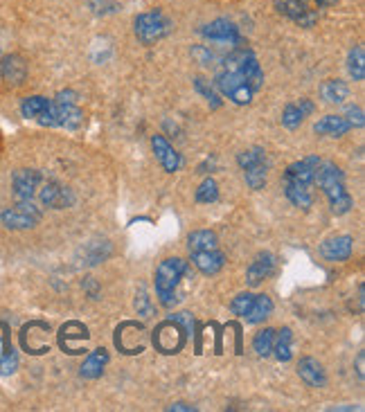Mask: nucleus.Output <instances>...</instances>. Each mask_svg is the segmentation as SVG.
<instances>
[{"label":"nucleus","instance_id":"nucleus-18","mask_svg":"<svg viewBox=\"0 0 365 412\" xmlns=\"http://www.w3.org/2000/svg\"><path fill=\"white\" fill-rule=\"evenodd\" d=\"M298 374H300V378L307 383V386H312V388H325V383H327L325 369H322V365L312 356L300 359Z\"/></svg>","mask_w":365,"mask_h":412},{"label":"nucleus","instance_id":"nucleus-41","mask_svg":"<svg viewBox=\"0 0 365 412\" xmlns=\"http://www.w3.org/2000/svg\"><path fill=\"white\" fill-rule=\"evenodd\" d=\"M170 320H174L182 331H185V336H190L192 334V329H194V318H192V314H187V311H182V314H176V316H172Z\"/></svg>","mask_w":365,"mask_h":412},{"label":"nucleus","instance_id":"nucleus-22","mask_svg":"<svg viewBox=\"0 0 365 412\" xmlns=\"http://www.w3.org/2000/svg\"><path fill=\"white\" fill-rule=\"evenodd\" d=\"M106 363H108V351L106 349H95V351L88 354V359L83 361V365L79 367V374L83 378H100Z\"/></svg>","mask_w":365,"mask_h":412},{"label":"nucleus","instance_id":"nucleus-12","mask_svg":"<svg viewBox=\"0 0 365 412\" xmlns=\"http://www.w3.org/2000/svg\"><path fill=\"white\" fill-rule=\"evenodd\" d=\"M38 198L46 207H52V210H63V207H70L75 203L73 192H70L68 187H61V185L54 182V180L46 182L43 187H41Z\"/></svg>","mask_w":365,"mask_h":412},{"label":"nucleus","instance_id":"nucleus-7","mask_svg":"<svg viewBox=\"0 0 365 412\" xmlns=\"http://www.w3.org/2000/svg\"><path fill=\"white\" fill-rule=\"evenodd\" d=\"M38 124L43 126H63V129H79L83 124V113L77 108V104H61V102H50L48 110L43 115L36 118Z\"/></svg>","mask_w":365,"mask_h":412},{"label":"nucleus","instance_id":"nucleus-1","mask_svg":"<svg viewBox=\"0 0 365 412\" xmlns=\"http://www.w3.org/2000/svg\"><path fill=\"white\" fill-rule=\"evenodd\" d=\"M314 182H318V187L322 190V194L327 196L329 207L336 217H343L352 210L354 201L352 196L345 190V174L341 172V167H336L334 163H322L316 167V176Z\"/></svg>","mask_w":365,"mask_h":412},{"label":"nucleus","instance_id":"nucleus-11","mask_svg":"<svg viewBox=\"0 0 365 412\" xmlns=\"http://www.w3.org/2000/svg\"><path fill=\"white\" fill-rule=\"evenodd\" d=\"M201 34L210 41H221V43H235L240 46L242 43V34H240V27L235 23L226 21V19H217L210 25H205Z\"/></svg>","mask_w":365,"mask_h":412},{"label":"nucleus","instance_id":"nucleus-9","mask_svg":"<svg viewBox=\"0 0 365 412\" xmlns=\"http://www.w3.org/2000/svg\"><path fill=\"white\" fill-rule=\"evenodd\" d=\"M318 165H320L318 155H307V158L287 167L282 182H296V185H307V187H312Z\"/></svg>","mask_w":365,"mask_h":412},{"label":"nucleus","instance_id":"nucleus-2","mask_svg":"<svg viewBox=\"0 0 365 412\" xmlns=\"http://www.w3.org/2000/svg\"><path fill=\"white\" fill-rule=\"evenodd\" d=\"M187 275V262H182L178 257H170V259H163L156 268V295L163 307L172 309L180 302V297L176 293L180 279Z\"/></svg>","mask_w":365,"mask_h":412},{"label":"nucleus","instance_id":"nucleus-26","mask_svg":"<svg viewBox=\"0 0 365 412\" xmlns=\"http://www.w3.org/2000/svg\"><path fill=\"white\" fill-rule=\"evenodd\" d=\"M217 248V235L212 230H194L187 237V250L190 252H203Z\"/></svg>","mask_w":365,"mask_h":412},{"label":"nucleus","instance_id":"nucleus-20","mask_svg":"<svg viewBox=\"0 0 365 412\" xmlns=\"http://www.w3.org/2000/svg\"><path fill=\"white\" fill-rule=\"evenodd\" d=\"M0 223H3L5 228H9V230H25V228H32V225H36L38 219L14 205V207H7V210L0 212Z\"/></svg>","mask_w":365,"mask_h":412},{"label":"nucleus","instance_id":"nucleus-19","mask_svg":"<svg viewBox=\"0 0 365 412\" xmlns=\"http://www.w3.org/2000/svg\"><path fill=\"white\" fill-rule=\"evenodd\" d=\"M192 262H194V266L199 268L203 275H217L223 268V264H226V257H223V252H219L215 248V250L192 252Z\"/></svg>","mask_w":365,"mask_h":412},{"label":"nucleus","instance_id":"nucleus-45","mask_svg":"<svg viewBox=\"0 0 365 412\" xmlns=\"http://www.w3.org/2000/svg\"><path fill=\"white\" fill-rule=\"evenodd\" d=\"M167 410H182V412H192V410H196L194 406H190V403H174V406H170Z\"/></svg>","mask_w":365,"mask_h":412},{"label":"nucleus","instance_id":"nucleus-17","mask_svg":"<svg viewBox=\"0 0 365 412\" xmlns=\"http://www.w3.org/2000/svg\"><path fill=\"white\" fill-rule=\"evenodd\" d=\"M19 367V354L9 343V334H7V324L0 322V374H14Z\"/></svg>","mask_w":365,"mask_h":412},{"label":"nucleus","instance_id":"nucleus-25","mask_svg":"<svg viewBox=\"0 0 365 412\" xmlns=\"http://www.w3.org/2000/svg\"><path fill=\"white\" fill-rule=\"evenodd\" d=\"M271 311H273L271 297L269 295H255V297H252V304L248 309V314L244 318L250 324H259V322H264L266 318L271 316Z\"/></svg>","mask_w":365,"mask_h":412},{"label":"nucleus","instance_id":"nucleus-39","mask_svg":"<svg viewBox=\"0 0 365 412\" xmlns=\"http://www.w3.org/2000/svg\"><path fill=\"white\" fill-rule=\"evenodd\" d=\"M135 311H138V316H143V318H151L153 316V304L149 300V295L145 289H140L138 295H135Z\"/></svg>","mask_w":365,"mask_h":412},{"label":"nucleus","instance_id":"nucleus-32","mask_svg":"<svg viewBox=\"0 0 365 412\" xmlns=\"http://www.w3.org/2000/svg\"><path fill=\"white\" fill-rule=\"evenodd\" d=\"M273 343H275V329H262L252 338V349H255L259 356H271Z\"/></svg>","mask_w":365,"mask_h":412},{"label":"nucleus","instance_id":"nucleus-37","mask_svg":"<svg viewBox=\"0 0 365 412\" xmlns=\"http://www.w3.org/2000/svg\"><path fill=\"white\" fill-rule=\"evenodd\" d=\"M302 122H304V115L300 113L298 104H296V102L287 104V106H284V113H282V124L287 126V129H298Z\"/></svg>","mask_w":365,"mask_h":412},{"label":"nucleus","instance_id":"nucleus-3","mask_svg":"<svg viewBox=\"0 0 365 412\" xmlns=\"http://www.w3.org/2000/svg\"><path fill=\"white\" fill-rule=\"evenodd\" d=\"M339 0H275V9L300 27H314L322 9L334 7Z\"/></svg>","mask_w":365,"mask_h":412},{"label":"nucleus","instance_id":"nucleus-15","mask_svg":"<svg viewBox=\"0 0 365 412\" xmlns=\"http://www.w3.org/2000/svg\"><path fill=\"white\" fill-rule=\"evenodd\" d=\"M275 271V257L271 252H262L257 254V259L252 262L248 266V271H246V282H248V287H259V284L266 279V277H271Z\"/></svg>","mask_w":365,"mask_h":412},{"label":"nucleus","instance_id":"nucleus-10","mask_svg":"<svg viewBox=\"0 0 365 412\" xmlns=\"http://www.w3.org/2000/svg\"><path fill=\"white\" fill-rule=\"evenodd\" d=\"M43 182V174L36 172V169H19L11 178L14 185V196L16 201H25V198H32L38 190V185Z\"/></svg>","mask_w":365,"mask_h":412},{"label":"nucleus","instance_id":"nucleus-46","mask_svg":"<svg viewBox=\"0 0 365 412\" xmlns=\"http://www.w3.org/2000/svg\"><path fill=\"white\" fill-rule=\"evenodd\" d=\"M363 361H365V354L361 351V354H359V359H356V367H359L356 372H359V376H361V378H363Z\"/></svg>","mask_w":365,"mask_h":412},{"label":"nucleus","instance_id":"nucleus-8","mask_svg":"<svg viewBox=\"0 0 365 412\" xmlns=\"http://www.w3.org/2000/svg\"><path fill=\"white\" fill-rule=\"evenodd\" d=\"M182 343H185V331L174 320L163 322L156 334H153V345H156L163 354H176Z\"/></svg>","mask_w":365,"mask_h":412},{"label":"nucleus","instance_id":"nucleus-21","mask_svg":"<svg viewBox=\"0 0 365 412\" xmlns=\"http://www.w3.org/2000/svg\"><path fill=\"white\" fill-rule=\"evenodd\" d=\"M349 129H352V126H349V122L341 115H325L314 124V131L318 135H329V138H341Z\"/></svg>","mask_w":365,"mask_h":412},{"label":"nucleus","instance_id":"nucleus-6","mask_svg":"<svg viewBox=\"0 0 365 412\" xmlns=\"http://www.w3.org/2000/svg\"><path fill=\"white\" fill-rule=\"evenodd\" d=\"M217 88L221 95H226L228 99H232L235 104H250L252 102V97H255V91H252L246 79L240 75V73H235V70H228V68H219V73H217Z\"/></svg>","mask_w":365,"mask_h":412},{"label":"nucleus","instance_id":"nucleus-35","mask_svg":"<svg viewBox=\"0 0 365 412\" xmlns=\"http://www.w3.org/2000/svg\"><path fill=\"white\" fill-rule=\"evenodd\" d=\"M259 163H266V153L259 147H252V149L242 151L240 155H237V165H240L242 169H248V167L259 165Z\"/></svg>","mask_w":365,"mask_h":412},{"label":"nucleus","instance_id":"nucleus-36","mask_svg":"<svg viewBox=\"0 0 365 412\" xmlns=\"http://www.w3.org/2000/svg\"><path fill=\"white\" fill-rule=\"evenodd\" d=\"M219 198V187H217V182L212 178H205L201 182V187L196 190V201L199 203H215Z\"/></svg>","mask_w":365,"mask_h":412},{"label":"nucleus","instance_id":"nucleus-4","mask_svg":"<svg viewBox=\"0 0 365 412\" xmlns=\"http://www.w3.org/2000/svg\"><path fill=\"white\" fill-rule=\"evenodd\" d=\"M133 30L135 36L143 46H153L156 41L165 38L172 32V21L165 16L160 9H151V11H143L138 14L133 21Z\"/></svg>","mask_w":365,"mask_h":412},{"label":"nucleus","instance_id":"nucleus-43","mask_svg":"<svg viewBox=\"0 0 365 412\" xmlns=\"http://www.w3.org/2000/svg\"><path fill=\"white\" fill-rule=\"evenodd\" d=\"M54 102H61V104H77V93H73V91L59 93L57 97H54Z\"/></svg>","mask_w":365,"mask_h":412},{"label":"nucleus","instance_id":"nucleus-5","mask_svg":"<svg viewBox=\"0 0 365 412\" xmlns=\"http://www.w3.org/2000/svg\"><path fill=\"white\" fill-rule=\"evenodd\" d=\"M221 68H228V70H235V73H240L246 83L252 88V91H259L264 86V73H262V66L257 61V56L252 54L250 50H244V48H237L232 50L226 59H223Z\"/></svg>","mask_w":365,"mask_h":412},{"label":"nucleus","instance_id":"nucleus-16","mask_svg":"<svg viewBox=\"0 0 365 412\" xmlns=\"http://www.w3.org/2000/svg\"><path fill=\"white\" fill-rule=\"evenodd\" d=\"M151 147H153V153H156V158L158 163L165 167V172H178V167H180V155L174 151V147L167 142L163 135H153L151 138Z\"/></svg>","mask_w":365,"mask_h":412},{"label":"nucleus","instance_id":"nucleus-27","mask_svg":"<svg viewBox=\"0 0 365 412\" xmlns=\"http://www.w3.org/2000/svg\"><path fill=\"white\" fill-rule=\"evenodd\" d=\"M81 254H83V264L95 266V264L104 262L110 254V244L108 241H91V244L81 248Z\"/></svg>","mask_w":365,"mask_h":412},{"label":"nucleus","instance_id":"nucleus-44","mask_svg":"<svg viewBox=\"0 0 365 412\" xmlns=\"http://www.w3.org/2000/svg\"><path fill=\"white\" fill-rule=\"evenodd\" d=\"M298 104V108H300V113H302V115L307 118V115H312V113H314V102H312V99H300V102H296Z\"/></svg>","mask_w":365,"mask_h":412},{"label":"nucleus","instance_id":"nucleus-14","mask_svg":"<svg viewBox=\"0 0 365 412\" xmlns=\"http://www.w3.org/2000/svg\"><path fill=\"white\" fill-rule=\"evenodd\" d=\"M0 77H3L9 86H21L27 79V63L19 54H7L3 63H0Z\"/></svg>","mask_w":365,"mask_h":412},{"label":"nucleus","instance_id":"nucleus-24","mask_svg":"<svg viewBox=\"0 0 365 412\" xmlns=\"http://www.w3.org/2000/svg\"><path fill=\"white\" fill-rule=\"evenodd\" d=\"M320 97L325 99L327 104H343L345 99L349 97V88L345 81L339 79H327L320 86Z\"/></svg>","mask_w":365,"mask_h":412},{"label":"nucleus","instance_id":"nucleus-42","mask_svg":"<svg viewBox=\"0 0 365 412\" xmlns=\"http://www.w3.org/2000/svg\"><path fill=\"white\" fill-rule=\"evenodd\" d=\"M81 287H83V291H86L93 300H97L100 297V284H97V279H93V277H86L81 282Z\"/></svg>","mask_w":365,"mask_h":412},{"label":"nucleus","instance_id":"nucleus-28","mask_svg":"<svg viewBox=\"0 0 365 412\" xmlns=\"http://www.w3.org/2000/svg\"><path fill=\"white\" fill-rule=\"evenodd\" d=\"M273 354L277 361H291L293 356V334L289 326H284L282 331H275V343H273Z\"/></svg>","mask_w":365,"mask_h":412},{"label":"nucleus","instance_id":"nucleus-40","mask_svg":"<svg viewBox=\"0 0 365 412\" xmlns=\"http://www.w3.org/2000/svg\"><path fill=\"white\" fill-rule=\"evenodd\" d=\"M345 120L349 122V126H356V129H361V126L365 124V118H363V108L361 106H347L345 110Z\"/></svg>","mask_w":365,"mask_h":412},{"label":"nucleus","instance_id":"nucleus-23","mask_svg":"<svg viewBox=\"0 0 365 412\" xmlns=\"http://www.w3.org/2000/svg\"><path fill=\"white\" fill-rule=\"evenodd\" d=\"M284 185V194L289 201L300 207V210H309L314 205V192L307 185H296V182H282Z\"/></svg>","mask_w":365,"mask_h":412},{"label":"nucleus","instance_id":"nucleus-29","mask_svg":"<svg viewBox=\"0 0 365 412\" xmlns=\"http://www.w3.org/2000/svg\"><path fill=\"white\" fill-rule=\"evenodd\" d=\"M50 106V99L41 97V95H34V97H25L21 102V115L27 118V120H36L38 115H43Z\"/></svg>","mask_w":365,"mask_h":412},{"label":"nucleus","instance_id":"nucleus-30","mask_svg":"<svg viewBox=\"0 0 365 412\" xmlns=\"http://www.w3.org/2000/svg\"><path fill=\"white\" fill-rule=\"evenodd\" d=\"M86 338H88V329H86V326L79 324V322H68V324L61 326L59 345H61L66 351H70V343H73V340H86Z\"/></svg>","mask_w":365,"mask_h":412},{"label":"nucleus","instance_id":"nucleus-33","mask_svg":"<svg viewBox=\"0 0 365 412\" xmlns=\"http://www.w3.org/2000/svg\"><path fill=\"white\" fill-rule=\"evenodd\" d=\"M266 163H259V165H252L248 169H244V178H246V185L250 190H262L266 185Z\"/></svg>","mask_w":365,"mask_h":412},{"label":"nucleus","instance_id":"nucleus-38","mask_svg":"<svg viewBox=\"0 0 365 412\" xmlns=\"http://www.w3.org/2000/svg\"><path fill=\"white\" fill-rule=\"evenodd\" d=\"M252 297H255V295H250V293H240V295H237L235 300L230 302V311H232L235 316L244 318V316L248 314L250 304H252Z\"/></svg>","mask_w":365,"mask_h":412},{"label":"nucleus","instance_id":"nucleus-13","mask_svg":"<svg viewBox=\"0 0 365 412\" xmlns=\"http://www.w3.org/2000/svg\"><path fill=\"white\" fill-rule=\"evenodd\" d=\"M352 244H354L352 237L339 235V237L327 239L325 244L320 246V252L327 262H345V259H349V254H352Z\"/></svg>","mask_w":365,"mask_h":412},{"label":"nucleus","instance_id":"nucleus-34","mask_svg":"<svg viewBox=\"0 0 365 412\" xmlns=\"http://www.w3.org/2000/svg\"><path fill=\"white\" fill-rule=\"evenodd\" d=\"M194 88H196V93H201V95L207 99V104L212 106V108H219V106H221V97H219V93L215 91V86H212V83H210L207 79L196 77V79H194Z\"/></svg>","mask_w":365,"mask_h":412},{"label":"nucleus","instance_id":"nucleus-31","mask_svg":"<svg viewBox=\"0 0 365 412\" xmlns=\"http://www.w3.org/2000/svg\"><path fill=\"white\" fill-rule=\"evenodd\" d=\"M347 70L352 75L354 81H363L365 79V54H363V46L352 48L347 56Z\"/></svg>","mask_w":365,"mask_h":412}]
</instances>
